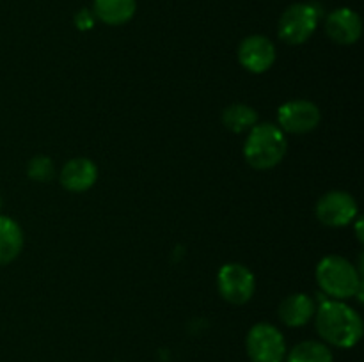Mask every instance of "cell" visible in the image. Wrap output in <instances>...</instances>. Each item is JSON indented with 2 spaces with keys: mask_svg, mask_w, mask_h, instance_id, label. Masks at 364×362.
<instances>
[{
  "mask_svg": "<svg viewBox=\"0 0 364 362\" xmlns=\"http://www.w3.org/2000/svg\"><path fill=\"white\" fill-rule=\"evenodd\" d=\"M75 25H77L78 31H89L95 25V14L89 9H80L75 14Z\"/></svg>",
  "mask_w": 364,
  "mask_h": 362,
  "instance_id": "18",
  "label": "cell"
},
{
  "mask_svg": "<svg viewBox=\"0 0 364 362\" xmlns=\"http://www.w3.org/2000/svg\"><path fill=\"white\" fill-rule=\"evenodd\" d=\"M281 322L288 327H302L315 314V304L304 293L288 295L277 309Z\"/></svg>",
  "mask_w": 364,
  "mask_h": 362,
  "instance_id": "13",
  "label": "cell"
},
{
  "mask_svg": "<svg viewBox=\"0 0 364 362\" xmlns=\"http://www.w3.org/2000/svg\"><path fill=\"white\" fill-rule=\"evenodd\" d=\"M137 11V0H95L92 2V14L102 23L124 25L135 16Z\"/></svg>",
  "mask_w": 364,
  "mask_h": 362,
  "instance_id": "12",
  "label": "cell"
},
{
  "mask_svg": "<svg viewBox=\"0 0 364 362\" xmlns=\"http://www.w3.org/2000/svg\"><path fill=\"white\" fill-rule=\"evenodd\" d=\"M223 124L233 133L249 131L255 124H258V114L252 106L245 103H233L226 106L223 112Z\"/></svg>",
  "mask_w": 364,
  "mask_h": 362,
  "instance_id": "15",
  "label": "cell"
},
{
  "mask_svg": "<svg viewBox=\"0 0 364 362\" xmlns=\"http://www.w3.org/2000/svg\"><path fill=\"white\" fill-rule=\"evenodd\" d=\"M320 337L338 348H352L363 336V319L355 309L341 300H327L316 309Z\"/></svg>",
  "mask_w": 364,
  "mask_h": 362,
  "instance_id": "1",
  "label": "cell"
},
{
  "mask_svg": "<svg viewBox=\"0 0 364 362\" xmlns=\"http://www.w3.org/2000/svg\"><path fill=\"white\" fill-rule=\"evenodd\" d=\"M322 114L318 106L308 99H294L287 102L277 110V123L283 131L288 133H308L318 126Z\"/></svg>",
  "mask_w": 364,
  "mask_h": 362,
  "instance_id": "8",
  "label": "cell"
},
{
  "mask_svg": "<svg viewBox=\"0 0 364 362\" xmlns=\"http://www.w3.org/2000/svg\"><path fill=\"white\" fill-rule=\"evenodd\" d=\"M288 362H333V353L318 341H304L290 351Z\"/></svg>",
  "mask_w": 364,
  "mask_h": 362,
  "instance_id": "16",
  "label": "cell"
},
{
  "mask_svg": "<svg viewBox=\"0 0 364 362\" xmlns=\"http://www.w3.org/2000/svg\"><path fill=\"white\" fill-rule=\"evenodd\" d=\"M320 20V7L311 2L291 4L281 14L277 34L287 45H302L315 34Z\"/></svg>",
  "mask_w": 364,
  "mask_h": 362,
  "instance_id": "4",
  "label": "cell"
},
{
  "mask_svg": "<svg viewBox=\"0 0 364 362\" xmlns=\"http://www.w3.org/2000/svg\"><path fill=\"white\" fill-rule=\"evenodd\" d=\"M255 287V273L240 263H228L217 273V290L220 297L233 305H242L251 300Z\"/></svg>",
  "mask_w": 364,
  "mask_h": 362,
  "instance_id": "5",
  "label": "cell"
},
{
  "mask_svg": "<svg viewBox=\"0 0 364 362\" xmlns=\"http://www.w3.org/2000/svg\"><path fill=\"white\" fill-rule=\"evenodd\" d=\"M27 174L32 181L38 183H46L53 177V162L48 156H34L27 165Z\"/></svg>",
  "mask_w": 364,
  "mask_h": 362,
  "instance_id": "17",
  "label": "cell"
},
{
  "mask_svg": "<svg viewBox=\"0 0 364 362\" xmlns=\"http://www.w3.org/2000/svg\"><path fill=\"white\" fill-rule=\"evenodd\" d=\"M23 248V231L11 216L0 215V266L9 265Z\"/></svg>",
  "mask_w": 364,
  "mask_h": 362,
  "instance_id": "14",
  "label": "cell"
},
{
  "mask_svg": "<svg viewBox=\"0 0 364 362\" xmlns=\"http://www.w3.org/2000/svg\"><path fill=\"white\" fill-rule=\"evenodd\" d=\"M0 206H2V199H0Z\"/></svg>",
  "mask_w": 364,
  "mask_h": 362,
  "instance_id": "19",
  "label": "cell"
},
{
  "mask_svg": "<svg viewBox=\"0 0 364 362\" xmlns=\"http://www.w3.org/2000/svg\"><path fill=\"white\" fill-rule=\"evenodd\" d=\"M284 131L272 123L255 124L244 144L245 162L258 170H269L279 165L287 155Z\"/></svg>",
  "mask_w": 364,
  "mask_h": 362,
  "instance_id": "2",
  "label": "cell"
},
{
  "mask_svg": "<svg viewBox=\"0 0 364 362\" xmlns=\"http://www.w3.org/2000/svg\"><path fill=\"white\" fill-rule=\"evenodd\" d=\"M98 180V169L92 160L71 158L60 170V185L70 192H85Z\"/></svg>",
  "mask_w": 364,
  "mask_h": 362,
  "instance_id": "11",
  "label": "cell"
},
{
  "mask_svg": "<svg viewBox=\"0 0 364 362\" xmlns=\"http://www.w3.org/2000/svg\"><path fill=\"white\" fill-rule=\"evenodd\" d=\"M326 32L338 45H354L359 41L363 32L361 16L350 7L334 9L326 18Z\"/></svg>",
  "mask_w": 364,
  "mask_h": 362,
  "instance_id": "10",
  "label": "cell"
},
{
  "mask_svg": "<svg viewBox=\"0 0 364 362\" xmlns=\"http://www.w3.org/2000/svg\"><path fill=\"white\" fill-rule=\"evenodd\" d=\"M238 62L249 73H265L276 62V46L265 35H247L238 46Z\"/></svg>",
  "mask_w": 364,
  "mask_h": 362,
  "instance_id": "9",
  "label": "cell"
},
{
  "mask_svg": "<svg viewBox=\"0 0 364 362\" xmlns=\"http://www.w3.org/2000/svg\"><path fill=\"white\" fill-rule=\"evenodd\" d=\"M316 283L334 300H347L363 290L361 275L348 259L341 256H326L316 266Z\"/></svg>",
  "mask_w": 364,
  "mask_h": 362,
  "instance_id": "3",
  "label": "cell"
},
{
  "mask_svg": "<svg viewBox=\"0 0 364 362\" xmlns=\"http://www.w3.org/2000/svg\"><path fill=\"white\" fill-rule=\"evenodd\" d=\"M316 219L327 227H345L358 215V202L348 192L333 190L316 202Z\"/></svg>",
  "mask_w": 364,
  "mask_h": 362,
  "instance_id": "7",
  "label": "cell"
},
{
  "mask_svg": "<svg viewBox=\"0 0 364 362\" xmlns=\"http://www.w3.org/2000/svg\"><path fill=\"white\" fill-rule=\"evenodd\" d=\"M245 346L252 362H283L287 353L283 334L270 323H256L249 330Z\"/></svg>",
  "mask_w": 364,
  "mask_h": 362,
  "instance_id": "6",
  "label": "cell"
}]
</instances>
